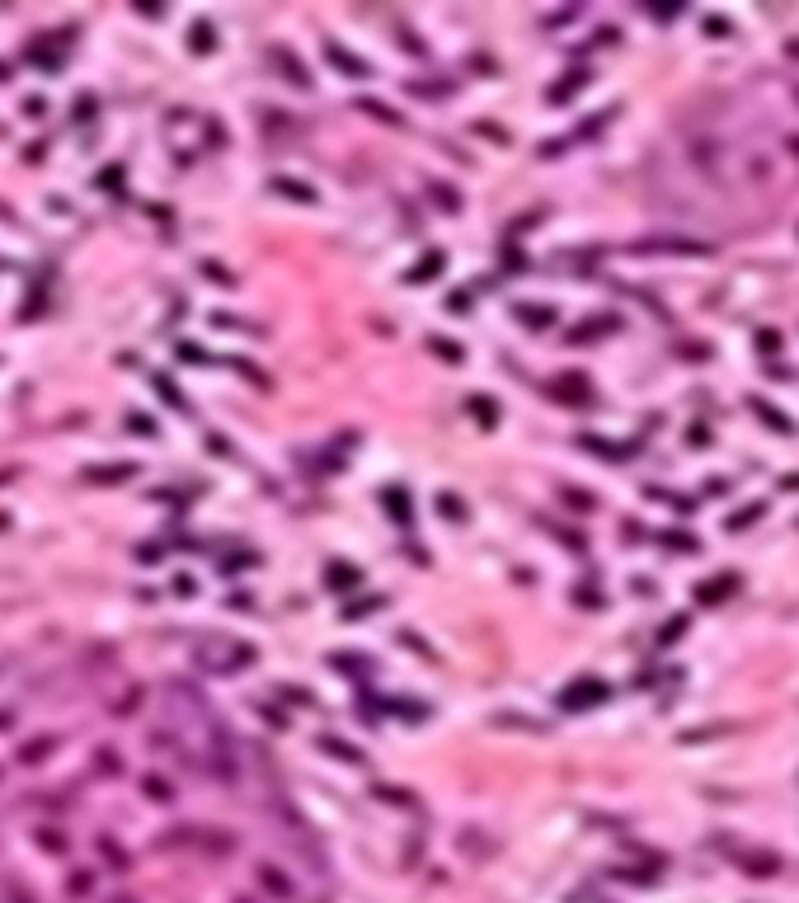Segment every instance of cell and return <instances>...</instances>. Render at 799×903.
<instances>
[{"label": "cell", "mask_w": 799, "mask_h": 903, "mask_svg": "<svg viewBox=\"0 0 799 903\" xmlns=\"http://www.w3.org/2000/svg\"><path fill=\"white\" fill-rule=\"evenodd\" d=\"M635 254H710L705 240H677V236H663V240H635L630 245Z\"/></svg>", "instance_id": "obj_1"}, {"label": "cell", "mask_w": 799, "mask_h": 903, "mask_svg": "<svg viewBox=\"0 0 799 903\" xmlns=\"http://www.w3.org/2000/svg\"><path fill=\"white\" fill-rule=\"evenodd\" d=\"M607 696V682H597V678H583V682H574V687L564 691L559 701H564V711H579V706H592V701H602Z\"/></svg>", "instance_id": "obj_2"}, {"label": "cell", "mask_w": 799, "mask_h": 903, "mask_svg": "<svg viewBox=\"0 0 799 903\" xmlns=\"http://www.w3.org/2000/svg\"><path fill=\"white\" fill-rule=\"evenodd\" d=\"M381 504L391 508V518H395L400 527H409V499H404V489H381Z\"/></svg>", "instance_id": "obj_3"}, {"label": "cell", "mask_w": 799, "mask_h": 903, "mask_svg": "<svg viewBox=\"0 0 799 903\" xmlns=\"http://www.w3.org/2000/svg\"><path fill=\"white\" fill-rule=\"evenodd\" d=\"M729 588H734V574H719V579H710V584L696 588V598H701V602H715V598H724Z\"/></svg>", "instance_id": "obj_4"}, {"label": "cell", "mask_w": 799, "mask_h": 903, "mask_svg": "<svg viewBox=\"0 0 799 903\" xmlns=\"http://www.w3.org/2000/svg\"><path fill=\"white\" fill-rule=\"evenodd\" d=\"M752 409H757V414H762V424H771V428H780V433H790V428H795V424H790V419H785V414H780V409H771V405H767V400H752Z\"/></svg>", "instance_id": "obj_5"}, {"label": "cell", "mask_w": 799, "mask_h": 903, "mask_svg": "<svg viewBox=\"0 0 799 903\" xmlns=\"http://www.w3.org/2000/svg\"><path fill=\"white\" fill-rule=\"evenodd\" d=\"M555 396H564V400H588V386L579 381V372H569V381H559V386H555Z\"/></svg>", "instance_id": "obj_6"}, {"label": "cell", "mask_w": 799, "mask_h": 903, "mask_svg": "<svg viewBox=\"0 0 799 903\" xmlns=\"http://www.w3.org/2000/svg\"><path fill=\"white\" fill-rule=\"evenodd\" d=\"M329 61H334V66H344V71H353V76H367V66H362V61H357V57H348V52H339V48H334V43H329Z\"/></svg>", "instance_id": "obj_7"}, {"label": "cell", "mask_w": 799, "mask_h": 903, "mask_svg": "<svg viewBox=\"0 0 799 903\" xmlns=\"http://www.w3.org/2000/svg\"><path fill=\"white\" fill-rule=\"evenodd\" d=\"M597 329H616V320H612V316H602V320H592V325H579V329H574V344H588V339H592Z\"/></svg>", "instance_id": "obj_8"}, {"label": "cell", "mask_w": 799, "mask_h": 903, "mask_svg": "<svg viewBox=\"0 0 799 903\" xmlns=\"http://www.w3.org/2000/svg\"><path fill=\"white\" fill-rule=\"evenodd\" d=\"M583 80H588V71H574V76L564 80V85H555V90H550V99H555V104H559V99H569V94H574V90H579Z\"/></svg>", "instance_id": "obj_9"}, {"label": "cell", "mask_w": 799, "mask_h": 903, "mask_svg": "<svg viewBox=\"0 0 799 903\" xmlns=\"http://www.w3.org/2000/svg\"><path fill=\"white\" fill-rule=\"evenodd\" d=\"M136 466H104V471H85V480H127Z\"/></svg>", "instance_id": "obj_10"}, {"label": "cell", "mask_w": 799, "mask_h": 903, "mask_svg": "<svg viewBox=\"0 0 799 903\" xmlns=\"http://www.w3.org/2000/svg\"><path fill=\"white\" fill-rule=\"evenodd\" d=\"M470 409H475V414L484 419V424H494V419H499V405H494V400H484V396H475V400H470Z\"/></svg>", "instance_id": "obj_11"}, {"label": "cell", "mask_w": 799, "mask_h": 903, "mask_svg": "<svg viewBox=\"0 0 799 903\" xmlns=\"http://www.w3.org/2000/svg\"><path fill=\"white\" fill-rule=\"evenodd\" d=\"M752 518H762V504H747V508H743V513H734V518H729V527L738 531V527H747V522H752Z\"/></svg>", "instance_id": "obj_12"}, {"label": "cell", "mask_w": 799, "mask_h": 903, "mask_svg": "<svg viewBox=\"0 0 799 903\" xmlns=\"http://www.w3.org/2000/svg\"><path fill=\"white\" fill-rule=\"evenodd\" d=\"M437 508H442L447 518H456V522L466 518V504H461V499H452V494H442V499H437Z\"/></svg>", "instance_id": "obj_13"}, {"label": "cell", "mask_w": 799, "mask_h": 903, "mask_svg": "<svg viewBox=\"0 0 799 903\" xmlns=\"http://www.w3.org/2000/svg\"><path fill=\"white\" fill-rule=\"evenodd\" d=\"M682 626H687V621H682V616H672L663 631H658V645H672V636H682Z\"/></svg>", "instance_id": "obj_14"}, {"label": "cell", "mask_w": 799, "mask_h": 903, "mask_svg": "<svg viewBox=\"0 0 799 903\" xmlns=\"http://www.w3.org/2000/svg\"><path fill=\"white\" fill-rule=\"evenodd\" d=\"M437 268H442V254H428V259H424V268H414V278H433Z\"/></svg>", "instance_id": "obj_15"}, {"label": "cell", "mask_w": 799, "mask_h": 903, "mask_svg": "<svg viewBox=\"0 0 799 903\" xmlns=\"http://www.w3.org/2000/svg\"><path fill=\"white\" fill-rule=\"evenodd\" d=\"M329 584H357V569H329Z\"/></svg>", "instance_id": "obj_16"}]
</instances>
